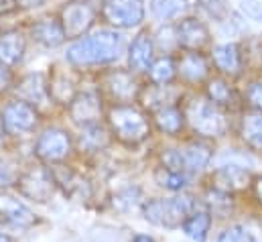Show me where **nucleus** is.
I'll list each match as a JSON object with an SVG mask.
<instances>
[{
	"instance_id": "6ab92c4d",
	"label": "nucleus",
	"mask_w": 262,
	"mask_h": 242,
	"mask_svg": "<svg viewBox=\"0 0 262 242\" xmlns=\"http://www.w3.org/2000/svg\"><path fill=\"white\" fill-rule=\"evenodd\" d=\"M29 49V35L20 29H2L0 31V65L16 69L23 65Z\"/></svg>"
},
{
	"instance_id": "c756f323",
	"label": "nucleus",
	"mask_w": 262,
	"mask_h": 242,
	"mask_svg": "<svg viewBox=\"0 0 262 242\" xmlns=\"http://www.w3.org/2000/svg\"><path fill=\"white\" fill-rule=\"evenodd\" d=\"M152 179L159 187L167 189V191H173V193H183L187 189V185L191 182L189 175L185 173H179V171H171L167 167H157L155 173H152Z\"/></svg>"
},
{
	"instance_id": "f3484780",
	"label": "nucleus",
	"mask_w": 262,
	"mask_h": 242,
	"mask_svg": "<svg viewBox=\"0 0 262 242\" xmlns=\"http://www.w3.org/2000/svg\"><path fill=\"white\" fill-rule=\"evenodd\" d=\"M77 69H73L71 65L66 67H59V65H53L49 69V90H51V100L53 104H61L66 106L73 100V96L81 90L79 88V77L75 75Z\"/></svg>"
},
{
	"instance_id": "2eb2a0df",
	"label": "nucleus",
	"mask_w": 262,
	"mask_h": 242,
	"mask_svg": "<svg viewBox=\"0 0 262 242\" xmlns=\"http://www.w3.org/2000/svg\"><path fill=\"white\" fill-rule=\"evenodd\" d=\"M177 45L181 51H203L211 43L209 27L197 16H183L175 23Z\"/></svg>"
},
{
	"instance_id": "9d476101",
	"label": "nucleus",
	"mask_w": 262,
	"mask_h": 242,
	"mask_svg": "<svg viewBox=\"0 0 262 242\" xmlns=\"http://www.w3.org/2000/svg\"><path fill=\"white\" fill-rule=\"evenodd\" d=\"M41 110L18 100L8 98L0 106V120L4 124L8 136H27L33 134L41 124Z\"/></svg>"
},
{
	"instance_id": "f8f14e48",
	"label": "nucleus",
	"mask_w": 262,
	"mask_h": 242,
	"mask_svg": "<svg viewBox=\"0 0 262 242\" xmlns=\"http://www.w3.org/2000/svg\"><path fill=\"white\" fill-rule=\"evenodd\" d=\"M12 98H18L39 110L43 106H51V90H49V71H29L16 77L12 86Z\"/></svg>"
},
{
	"instance_id": "412c9836",
	"label": "nucleus",
	"mask_w": 262,
	"mask_h": 242,
	"mask_svg": "<svg viewBox=\"0 0 262 242\" xmlns=\"http://www.w3.org/2000/svg\"><path fill=\"white\" fill-rule=\"evenodd\" d=\"M177 69H179V77L191 86L203 84L211 77V61L201 51H183L177 57Z\"/></svg>"
},
{
	"instance_id": "6e6552de",
	"label": "nucleus",
	"mask_w": 262,
	"mask_h": 242,
	"mask_svg": "<svg viewBox=\"0 0 262 242\" xmlns=\"http://www.w3.org/2000/svg\"><path fill=\"white\" fill-rule=\"evenodd\" d=\"M100 18L116 31L138 29L146 18V0H100Z\"/></svg>"
},
{
	"instance_id": "37998d69",
	"label": "nucleus",
	"mask_w": 262,
	"mask_h": 242,
	"mask_svg": "<svg viewBox=\"0 0 262 242\" xmlns=\"http://www.w3.org/2000/svg\"><path fill=\"white\" fill-rule=\"evenodd\" d=\"M6 140H8V132H6L4 124H2V120H0V147H4V145H6Z\"/></svg>"
},
{
	"instance_id": "20e7f679",
	"label": "nucleus",
	"mask_w": 262,
	"mask_h": 242,
	"mask_svg": "<svg viewBox=\"0 0 262 242\" xmlns=\"http://www.w3.org/2000/svg\"><path fill=\"white\" fill-rule=\"evenodd\" d=\"M144 84L128 67H106L100 75L98 90L110 104H138Z\"/></svg>"
},
{
	"instance_id": "0eeeda50",
	"label": "nucleus",
	"mask_w": 262,
	"mask_h": 242,
	"mask_svg": "<svg viewBox=\"0 0 262 242\" xmlns=\"http://www.w3.org/2000/svg\"><path fill=\"white\" fill-rule=\"evenodd\" d=\"M75 138L63 126H47L43 128L33 145V153L41 163L61 165L73 155Z\"/></svg>"
},
{
	"instance_id": "a878e982",
	"label": "nucleus",
	"mask_w": 262,
	"mask_h": 242,
	"mask_svg": "<svg viewBox=\"0 0 262 242\" xmlns=\"http://www.w3.org/2000/svg\"><path fill=\"white\" fill-rule=\"evenodd\" d=\"M177 77H179V69H177V59L173 55H159L146 73V79L152 86H173Z\"/></svg>"
},
{
	"instance_id": "c03bdc74",
	"label": "nucleus",
	"mask_w": 262,
	"mask_h": 242,
	"mask_svg": "<svg viewBox=\"0 0 262 242\" xmlns=\"http://www.w3.org/2000/svg\"><path fill=\"white\" fill-rule=\"evenodd\" d=\"M0 242H14V238L10 234H6V232H0Z\"/></svg>"
},
{
	"instance_id": "f257e3e1",
	"label": "nucleus",
	"mask_w": 262,
	"mask_h": 242,
	"mask_svg": "<svg viewBox=\"0 0 262 242\" xmlns=\"http://www.w3.org/2000/svg\"><path fill=\"white\" fill-rule=\"evenodd\" d=\"M126 37L122 31L110 27H96L85 37L67 43L66 59L73 69H102L112 67L126 53Z\"/></svg>"
},
{
	"instance_id": "b1692460",
	"label": "nucleus",
	"mask_w": 262,
	"mask_h": 242,
	"mask_svg": "<svg viewBox=\"0 0 262 242\" xmlns=\"http://www.w3.org/2000/svg\"><path fill=\"white\" fill-rule=\"evenodd\" d=\"M150 120L161 134H167V136H179L183 132V128L187 126L185 110L177 104H169V106H163V108L150 112Z\"/></svg>"
},
{
	"instance_id": "ddd939ff",
	"label": "nucleus",
	"mask_w": 262,
	"mask_h": 242,
	"mask_svg": "<svg viewBox=\"0 0 262 242\" xmlns=\"http://www.w3.org/2000/svg\"><path fill=\"white\" fill-rule=\"evenodd\" d=\"M157 57L159 55H157L155 35L148 29H140L130 41H128V47H126L128 69L134 71L136 75H146Z\"/></svg>"
},
{
	"instance_id": "423d86ee",
	"label": "nucleus",
	"mask_w": 262,
	"mask_h": 242,
	"mask_svg": "<svg viewBox=\"0 0 262 242\" xmlns=\"http://www.w3.org/2000/svg\"><path fill=\"white\" fill-rule=\"evenodd\" d=\"M67 43L92 33L100 21V0H67L57 10Z\"/></svg>"
},
{
	"instance_id": "393cba45",
	"label": "nucleus",
	"mask_w": 262,
	"mask_h": 242,
	"mask_svg": "<svg viewBox=\"0 0 262 242\" xmlns=\"http://www.w3.org/2000/svg\"><path fill=\"white\" fill-rule=\"evenodd\" d=\"M179 151H181V157H183V169L189 177L199 175L213 159V149L205 140H189Z\"/></svg>"
},
{
	"instance_id": "bb28decb",
	"label": "nucleus",
	"mask_w": 262,
	"mask_h": 242,
	"mask_svg": "<svg viewBox=\"0 0 262 242\" xmlns=\"http://www.w3.org/2000/svg\"><path fill=\"white\" fill-rule=\"evenodd\" d=\"M211 212L207 210V208H195L189 216H187V220L183 222V232H185V236H189L191 240L195 242H205L207 240V232H209V228H211Z\"/></svg>"
},
{
	"instance_id": "aec40b11",
	"label": "nucleus",
	"mask_w": 262,
	"mask_h": 242,
	"mask_svg": "<svg viewBox=\"0 0 262 242\" xmlns=\"http://www.w3.org/2000/svg\"><path fill=\"white\" fill-rule=\"evenodd\" d=\"M112 140H114V136H112L106 120L96 122V124H88V126L79 128V132L75 136V149L85 155H96V153L106 151L112 145Z\"/></svg>"
},
{
	"instance_id": "cd10ccee",
	"label": "nucleus",
	"mask_w": 262,
	"mask_h": 242,
	"mask_svg": "<svg viewBox=\"0 0 262 242\" xmlns=\"http://www.w3.org/2000/svg\"><path fill=\"white\" fill-rule=\"evenodd\" d=\"M240 136L252 151H262V112H246L240 118Z\"/></svg>"
},
{
	"instance_id": "72a5a7b5",
	"label": "nucleus",
	"mask_w": 262,
	"mask_h": 242,
	"mask_svg": "<svg viewBox=\"0 0 262 242\" xmlns=\"http://www.w3.org/2000/svg\"><path fill=\"white\" fill-rule=\"evenodd\" d=\"M217 242H256V238L240 224H234V226H228L224 232H220Z\"/></svg>"
},
{
	"instance_id": "f704fd0d",
	"label": "nucleus",
	"mask_w": 262,
	"mask_h": 242,
	"mask_svg": "<svg viewBox=\"0 0 262 242\" xmlns=\"http://www.w3.org/2000/svg\"><path fill=\"white\" fill-rule=\"evenodd\" d=\"M244 102L250 106V110L262 112V79L248 84V88L244 92Z\"/></svg>"
},
{
	"instance_id": "9b49d317",
	"label": "nucleus",
	"mask_w": 262,
	"mask_h": 242,
	"mask_svg": "<svg viewBox=\"0 0 262 242\" xmlns=\"http://www.w3.org/2000/svg\"><path fill=\"white\" fill-rule=\"evenodd\" d=\"M14 187L18 189V193L23 197H27L35 204H47L57 191V182L53 177L51 167L33 165L18 173Z\"/></svg>"
},
{
	"instance_id": "4be33fe9",
	"label": "nucleus",
	"mask_w": 262,
	"mask_h": 242,
	"mask_svg": "<svg viewBox=\"0 0 262 242\" xmlns=\"http://www.w3.org/2000/svg\"><path fill=\"white\" fill-rule=\"evenodd\" d=\"M0 220L18 228H29L37 222V214L16 195L0 191Z\"/></svg>"
},
{
	"instance_id": "a19ab883",
	"label": "nucleus",
	"mask_w": 262,
	"mask_h": 242,
	"mask_svg": "<svg viewBox=\"0 0 262 242\" xmlns=\"http://www.w3.org/2000/svg\"><path fill=\"white\" fill-rule=\"evenodd\" d=\"M252 189H254V195H256L258 204L262 206V175L254 177V182H252Z\"/></svg>"
},
{
	"instance_id": "c9c22d12",
	"label": "nucleus",
	"mask_w": 262,
	"mask_h": 242,
	"mask_svg": "<svg viewBox=\"0 0 262 242\" xmlns=\"http://www.w3.org/2000/svg\"><path fill=\"white\" fill-rule=\"evenodd\" d=\"M16 179H18V171L16 167L6 161V159H0V191L8 189V187H14L16 185Z\"/></svg>"
},
{
	"instance_id": "dca6fc26",
	"label": "nucleus",
	"mask_w": 262,
	"mask_h": 242,
	"mask_svg": "<svg viewBox=\"0 0 262 242\" xmlns=\"http://www.w3.org/2000/svg\"><path fill=\"white\" fill-rule=\"evenodd\" d=\"M254 182V175L248 167L236 165V163H222L211 171V187L220 189L224 193H236L244 191Z\"/></svg>"
},
{
	"instance_id": "e433bc0d",
	"label": "nucleus",
	"mask_w": 262,
	"mask_h": 242,
	"mask_svg": "<svg viewBox=\"0 0 262 242\" xmlns=\"http://www.w3.org/2000/svg\"><path fill=\"white\" fill-rule=\"evenodd\" d=\"M240 8H242V12H244L248 18L262 23V2L260 0H240Z\"/></svg>"
},
{
	"instance_id": "5701e85b",
	"label": "nucleus",
	"mask_w": 262,
	"mask_h": 242,
	"mask_svg": "<svg viewBox=\"0 0 262 242\" xmlns=\"http://www.w3.org/2000/svg\"><path fill=\"white\" fill-rule=\"evenodd\" d=\"M205 98L222 110H234L240 102V94L224 75H213L205 82Z\"/></svg>"
},
{
	"instance_id": "a211bd4d",
	"label": "nucleus",
	"mask_w": 262,
	"mask_h": 242,
	"mask_svg": "<svg viewBox=\"0 0 262 242\" xmlns=\"http://www.w3.org/2000/svg\"><path fill=\"white\" fill-rule=\"evenodd\" d=\"M209 61L215 71L224 77H238L244 69V49L240 43H222L213 45L209 51Z\"/></svg>"
},
{
	"instance_id": "58836bf2",
	"label": "nucleus",
	"mask_w": 262,
	"mask_h": 242,
	"mask_svg": "<svg viewBox=\"0 0 262 242\" xmlns=\"http://www.w3.org/2000/svg\"><path fill=\"white\" fill-rule=\"evenodd\" d=\"M20 10V0H0V16H8Z\"/></svg>"
},
{
	"instance_id": "7ed1b4c3",
	"label": "nucleus",
	"mask_w": 262,
	"mask_h": 242,
	"mask_svg": "<svg viewBox=\"0 0 262 242\" xmlns=\"http://www.w3.org/2000/svg\"><path fill=\"white\" fill-rule=\"evenodd\" d=\"M195 199L189 193H177L171 197H152L142 204V216L146 222L159 228H181L187 216L195 210Z\"/></svg>"
},
{
	"instance_id": "39448f33",
	"label": "nucleus",
	"mask_w": 262,
	"mask_h": 242,
	"mask_svg": "<svg viewBox=\"0 0 262 242\" xmlns=\"http://www.w3.org/2000/svg\"><path fill=\"white\" fill-rule=\"evenodd\" d=\"M185 118L191 130L201 138H220L228 132V118L226 110L217 108L213 102H209L205 96L193 98L187 102Z\"/></svg>"
},
{
	"instance_id": "f03ea898",
	"label": "nucleus",
	"mask_w": 262,
	"mask_h": 242,
	"mask_svg": "<svg viewBox=\"0 0 262 242\" xmlns=\"http://www.w3.org/2000/svg\"><path fill=\"white\" fill-rule=\"evenodd\" d=\"M106 124L124 147H138L148 140L152 132L150 114L140 104H110L106 110Z\"/></svg>"
},
{
	"instance_id": "4c0bfd02",
	"label": "nucleus",
	"mask_w": 262,
	"mask_h": 242,
	"mask_svg": "<svg viewBox=\"0 0 262 242\" xmlns=\"http://www.w3.org/2000/svg\"><path fill=\"white\" fill-rule=\"evenodd\" d=\"M16 82V75L12 69L0 65V96H4L6 92H12V86Z\"/></svg>"
},
{
	"instance_id": "7c9ffc66",
	"label": "nucleus",
	"mask_w": 262,
	"mask_h": 242,
	"mask_svg": "<svg viewBox=\"0 0 262 242\" xmlns=\"http://www.w3.org/2000/svg\"><path fill=\"white\" fill-rule=\"evenodd\" d=\"M232 195L230 193H224V191H220V189H209L207 193H205V206H207V210L211 212V216L213 214H228L230 210H232Z\"/></svg>"
},
{
	"instance_id": "4468645a",
	"label": "nucleus",
	"mask_w": 262,
	"mask_h": 242,
	"mask_svg": "<svg viewBox=\"0 0 262 242\" xmlns=\"http://www.w3.org/2000/svg\"><path fill=\"white\" fill-rule=\"evenodd\" d=\"M29 39L33 43H37L39 47H43V49L63 47L67 43V37L66 31H63V25L59 21V14L53 12V14H45V16L35 18L29 25Z\"/></svg>"
},
{
	"instance_id": "79ce46f5",
	"label": "nucleus",
	"mask_w": 262,
	"mask_h": 242,
	"mask_svg": "<svg viewBox=\"0 0 262 242\" xmlns=\"http://www.w3.org/2000/svg\"><path fill=\"white\" fill-rule=\"evenodd\" d=\"M132 242H155V238L148 236V234H134V236H132Z\"/></svg>"
},
{
	"instance_id": "2f4dec72",
	"label": "nucleus",
	"mask_w": 262,
	"mask_h": 242,
	"mask_svg": "<svg viewBox=\"0 0 262 242\" xmlns=\"http://www.w3.org/2000/svg\"><path fill=\"white\" fill-rule=\"evenodd\" d=\"M140 197H142V191H140L136 185H130V187L120 189V191L112 197V204H114V208L120 210V212H130L136 204H140Z\"/></svg>"
},
{
	"instance_id": "473e14b6",
	"label": "nucleus",
	"mask_w": 262,
	"mask_h": 242,
	"mask_svg": "<svg viewBox=\"0 0 262 242\" xmlns=\"http://www.w3.org/2000/svg\"><path fill=\"white\" fill-rule=\"evenodd\" d=\"M197 2H199L201 10L207 16H211L213 21H217V23H224L228 18V14H230V8H228L226 0H197Z\"/></svg>"
},
{
	"instance_id": "1a4fd4ad",
	"label": "nucleus",
	"mask_w": 262,
	"mask_h": 242,
	"mask_svg": "<svg viewBox=\"0 0 262 242\" xmlns=\"http://www.w3.org/2000/svg\"><path fill=\"white\" fill-rule=\"evenodd\" d=\"M67 116L75 126L83 128L88 124L106 120L108 102L104 100L102 92L98 88H81L73 100L67 104Z\"/></svg>"
},
{
	"instance_id": "ea45409f",
	"label": "nucleus",
	"mask_w": 262,
	"mask_h": 242,
	"mask_svg": "<svg viewBox=\"0 0 262 242\" xmlns=\"http://www.w3.org/2000/svg\"><path fill=\"white\" fill-rule=\"evenodd\" d=\"M51 0H20V10L23 12H29V10H37V8H43L45 4H49Z\"/></svg>"
},
{
	"instance_id": "c85d7f7f",
	"label": "nucleus",
	"mask_w": 262,
	"mask_h": 242,
	"mask_svg": "<svg viewBox=\"0 0 262 242\" xmlns=\"http://www.w3.org/2000/svg\"><path fill=\"white\" fill-rule=\"evenodd\" d=\"M187 8V0H148V14L159 23H169L181 16Z\"/></svg>"
}]
</instances>
